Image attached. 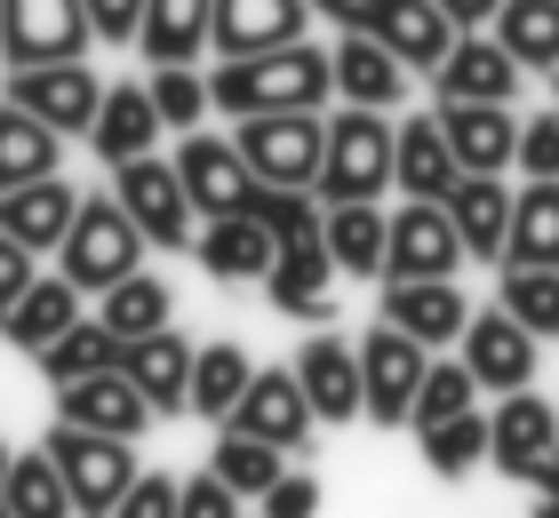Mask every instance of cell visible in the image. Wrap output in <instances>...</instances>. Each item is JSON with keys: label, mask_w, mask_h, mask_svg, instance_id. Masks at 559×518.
I'll return each instance as SVG.
<instances>
[{"label": "cell", "mask_w": 559, "mask_h": 518, "mask_svg": "<svg viewBox=\"0 0 559 518\" xmlns=\"http://www.w3.org/2000/svg\"><path fill=\"white\" fill-rule=\"evenodd\" d=\"M209 96L233 120H248V112H320L336 96V64H328L320 40H288V48H264V57H216Z\"/></svg>", "instance_id": "cell-1"}, {"label": "cell", "mask_w": 559, "mask_h": 518, "mask_svg": "<svg viewBox=\"0 0 559 518\" xmlns=\"http://www.w3.org/2000/svg\"><path fill=\"white\" fill-rule=\"evenodd\" d=\"M144 255H152V240L129 224V207L105 192V200H81V207H72V224H64V240H57V272H64L81 296H105V288H120L129 272H144Z\"/></svg>", "instance_id": "cell-2"}, {"label": "cell", "mask_w": 559, "mask_h": 518, "mask_svg": "<svg viewBox=\"0 0 559 518\" xmlns=\"http://www.w3.org/2000/svg\"><path fill=\"white\" fill-rule=\"evenodd\" d=\"M328 207L336 200H384L392 192V120L368 112V104H344L328 120V144H320V184Z\"/></svg>", "instance_id": "cell-3"}, {"label": "cell", "mask_w": 559, "mask_h": 518, "mask_svg": "<svg viewBox=\"0 0 559 518\" xmlns=\"http://www.w3.org/2000/svg\"><path fill=\"white\" fill-rule=\"evenodd\" d=\"M48 462L64 471L72 486V510L81 518H105L120 495H129V479H136V438H112V431H81V423H57L40 438Z\"/></svg>", "instance_id": "cell-4"}, {"label": "cell", "mask_w": 559, "mask_h": 518, "mask_svg": "<svg viewBox=\"0 0 559 518\" xmlns=\"http://www.w3.org/2000/svg\"><path fill=\"white\" fill-rule=\"evenodd\" d=\"M112 200L129 207V224L144 231L152 248L192 255V200H185V176H176V160H160V152L120 160V168H112Z\"/></svg>", "instance_id": "cell-5"}, {"label": "cell", "mask_w": 559, "mask_h": 518, "mask_svg": "<svg viewBox=\"0 0 559 518\" xmlns=\"http://www.w3.org/2000/svg\"><path fill=\"white\" fill-rule=\"evenodd\" d=\"M88 0H0V72L88 57Z\"/></svg>", "instance_id": "cell-6"}, {"label": "cell", "mask_w": 559, "mask_h": 518, "mask_svg": "<svg viewBox=\"0 0 559 518\" xmlns=\"http://www.w3.org/2000/svg\"><path fill=\"white\" fill-rule=\"evenodd\" d=\"M240 160L257 168V184H320V144H328V120L320 112H248L233 128Z\"/></svg>", "instance_id": "cell-7"}, {"label": "cell", "mask_w": 559, "mask_h": 518, "mask_svg": "<svg viewBox=\"0 0 559 518\" xmlns=\"http://www.w3.org/2000/svg\"><path fill=\"white\" fill-rule=\"evenodd\" d=\"M176 176H185V200L192 216H248L257 207V168L240 160L233 136H216V128H185V144H176Z\"/></svg>", "instance_id": "cell-8"}, {"label": "cell", "mask_w": 559, "mask_h": 518, "mask_svg": "<svg viewBox=\"0 0 559 518\" xmlns=\"http://www.w3.org/2000/svg\"><path fill=\"white\" fill-rule=\"evenodd\" d=\"M431 368V351L416 335H400L392 320H376L360 335V391H368V423L384 431H408V407H416V383Z\"/></svg>", "instance_id": "cell-9"}, {"label": "cell", "mask_w": 559, "mask_h": 518, "mask_svg": "<svg viewBox=\"0 0 559 518\" xmlns=\"http://www.w3.org/2000/svg\"><path fill=\"white\" fill-rule=\"evenodd\" d=\"M9 104H24L33 120H48L57 136H88L96 104H105V72L88 57H64V64H24L9 72Z\"/></svg>", "instance_id": "cell-10"}, {"label": "cell", "mask_w": 559, "mask_h": 518, "mask_svg": "<svg viewBox=\"0 0 559 518\" xmlns=\"http://www.w3.org/2000/svg\"><path fill=\"white\" fill-rule=\"evenodd\" d=\"M224 431H248V438H264V447H280V455H304L312 431H320V414H312V399H304L296 368H257L248 391H240V407L224 414Z\"/></svg>", "instance_id": "cell-11"}, {"label": "cell", "mask_w": 559, "mask_h": 518, "mask_svg": "<svg viewBox=\"0 0 559 518\" xmlns=\"http://www.w3.org/2000/svg\"><path fill=\"white\" fill-rule=\"evenodd\" d=\"M472 255L455 240L448 207L440 200H400L392 231H384V279H455Z\"/></svg>", "instance_id": "cell-12"}, {"label": "cell", "mask_w": 559, "mask_h": 518, "mask_svg": "<svg viewBox=\"0 0 559 518\" xmlns=\"http://www.w3.org/2000/svg\"><path fill=\"white\" fill-rule=\"evenodd\" d=\"M352 33L384 40L408 72H431L455 48V24H448L440 0H360V9H352Z\"/></svg>", "instance_id": "cell-13"}, {"label": "cell", "mask_w": 559, "mask_h": 518, "mask_svg": "<svg viewBox=\"0 0 559 518\" xmlns=\"http://www.w3.org/2000/svg\"><path fill=\"white\" fill-rule=\"evenodd\" d=\"M527 72L512 64V48L496 33H455V48L431 64V96L440 104H512Z\"/></svg>", "instance_id": "cell-14"}, {"label": "cell", "mask_w": 559, "mask_h": 518, "mask_svg": "<svg viewBox=\"0 0 559 518\" xmlns=\"http://www.w3.org/2000/svg\"><path fill=\"white\" fill-rule=\"evenodd\" d=\"M536 351L544 344L503 303H488V311L464 320V368L479 375V391H527V383H536Z\"/></svg>", "instance_id": "cell-15"}, {"label": "cell", "mask_w": 559, "mask_h": 518, "mask_svg": "<svg viewBox=\"0 0 559 518\" xmlns=\"http://www.w3.org/2000/svg\"><path fill=\"white\" fill-rule=\"evenodd\" d=\"M304 399H312L320 423H360L368 414V391H360V344H344V335H304V351L288 359Z\"/></svg>", "instance_id": "cell-16"}, {"label": "cell", "mask_w": 559, "mask_h": 518, "mask_svg": "<svg viewBox=\"0 0 559 518\" xmlns=\"http://www.w3.org/2000/svg\"><path fill=\"white\" fill-rule=\"evenodd\" d=\"M544 455H559V407L536 399V391H503V407L488 414V462L527 486Z\"/></svg>", "instance_id": "cell-17"}, {"label": "cell", "mask_w": 559, "mask_h": 518, "mask_svg": "<svg viewBox=\"0 0 559 518\" xmlns=\"http://www.w3.org/2000/svg\"><path fill=\"white\" fill-rule=\"evenodd\" d=\"M312 0H216V33L209 48L216 57H264V48H288V40H312Z\"/></svg>", "instance_id": "cell-18"}, {"label": "cell", "mask_w": 559, "mask_h": 518, "mask_svg": "<svg viewBox=\"0 0 559 518\" xmlns=\"http://www.w3.org/2000/svg\"><path fill=\"white\" fill-rule=\"evenodd\" d=\"M57 423L112 431V438H144V423H160V414H152V399L129 383V368H105V375L57 383Z\"/></svg>", "instance_id": "cell-19"}, {"label": "cell", "mask_w": 559, "mask_h": 518, "mask_svg": "<svg viewBox=\"0 0 559 518\" xmlns=\"http://www.w3.org/2000/svg\"><path fill=\"white\" fill-rule=\"evenodd\" d=\"M384 320L400 335H416L424 351H448V344H464L472 303L455 279H384Z\"/></svg>", "instance_id": "cell-20"}, {"label": "cell", "mask_w": 559, "mask_h": 518, "mask_svg": "<svg viewBox=\"0 0 559 518\" xmlns=\"http://www.w3.org/2000/svg\"><path fill=\"white\" fill-rule=\"evenodd\" d=\"M440 136L464 176H503L520 152V112L512 104H440Z\"/></svg>", "instance_id": "cell-21"}, {"label": "cell", "mask_w": 559, "mask_h": 518, "mask_svg": "<svg viewBox=\"0 0 559 518\" xmlns=\"http://www.w3.org/2000/svg\"><path fill=\"white\" fill-rule=\"evenodd\" d=\"M336 255H328L320 231H304V240H280L272 272H264V296L272 311H288V320H328V288H336Z\"/></svg>", "instance_id": "cell-22"}, {"label": "cell", "mask_w": 559, "mask_h": 518, "mask_svg": "<svg viewBox=\"0 0 559 518\" xmlns=\"http://www.w3.org/2000/svg\"><path fill=\"white\" fill-rule=\"evenodd\" d=\"M168 136V120H160V104H152L144 81H105V104H96V120H88V144H96V160L120 168V160H136V152H152Z\"/></svg>", "instance_id": "cell-23"}, {"label": "cell", "mask_w": 559, "mask_h": 518, "mask_svg": "<svg viewBox=\"0 0 559 518\" xmlns=\"http://www.w3.org/2000/svg\"><path fill=\"white\" fill-rule=\"evenodd\" d=\"M272 255H280V240H272L257 216H209V224L192 231V264L209 272V279H224V288H248V279H264Z\"/></svg>", "instance_id": "cell-24"}, {"label": "cell", "mask_w": 559, "mask_h": 518, "mask_svg": "<svg viewBox=\"0 0 559 518\" xmlns=\"http://www.w3.org/2000/svg\"><path fill=\"white\" fill-rule=\"evenodd\" d=\"M120 368H129V383L152 399V414H192V344L176 327L160 335H136V344H120Z\"/></svg>", "instance_id": "cell-25"}, {"label": "cell", "mask_w": 559, "mask_h": 518, "mask_svg": "<svg viewBox=\"0 0 559 518\" xmlns=\"http://www.w3.org/2000/svg\"><path fill=\"white\" fill-rule=\"evenodd\" d=\"M440 207L472 264H503V231H512V184L503 176H455Z\"/></svg>", "instance_id": "cell-26"}, {"label": "cell", "mask_w": 559, "mask_h": 518, "mask_svg": "<svg viewBox=\"0 0 559 518\" xmlns=\"http://www.w3.org/2000/svg\"><path fill=\"white\" fill-rule=\"evenodd\" d=\"M328 64H336V96H344V104H368V112H392V104L408 96V64H400L384 40L352 33V24H344V40L328 48Z\"/></svg>", "instance_id": "cell-27"}, {"label": "cell", "mask_w": 559, "mask_h": 518, "mask_svg": "<svg viewBox=\"0 0 559 518\" xmlns=\"http://www.w3.org/2000/svg\"><path fill=\"white\" fill-rule=\"evenodd\" d=\"M455 176H464V168H455V152H448V136H440V112L392 128V192H400V200H448Z\"/></svg>", "instance_id": "cell-28"}, {"label": "cell", "mask_w": 559, "mask_h": 518, "mask_svg": "<svg viewBox=\"0 0 559 518\" xmlns=\"http://www.w3.org/2000/svg\"><path fill=\"white\" fill-rule=\"evenodd\" d=\"M384 200H336V207H320V240L328 255H336V272L344 279H384Z\"/></svg>", "instance_id": "cell-29"}, {"label": "cell", "mask_w": 559, "mask_h": 518, "mask_svg": "<svg viewBox=\"0 0 559 518\" xmlns=\"http://www.w3.org/2000/svg\"><path fill=\"white\" fill-rule=\"evenodd\" d=\"M72 320H81V288H72L64 272H40L33 288H24L9 311H0V344H16L24 359H33L40 344H57Z\"/></svg>", "instance_id": "cell-30"}, {"label": "cell", "mask_w": 559, "mask_h": 518, "mask_svg": "<svg viewBox=\"0 0 559 518\" xmlns=\"http://www.w3.org/2000/svg\"><path fill=\"white\" fill-rule=\"evenodd\" d=\"M72 207H81V192H72V184H64V168H57V176H40V184H16V192H0V231H16L24 248L57 255L64 224H72Z\"/></svg>", "instance_id": "cell-31"}, {"label": "cell", "mask_w": 559, "mask_h": 518, "mask_svg": "<svg viewBox=\"0 0 559 518\" xmlns=\"http://www.w3.org/2000/svg\"><path fill=\"white\" fill-rule=\"evenodd\" d=\"M57 168H64V136L48 120H33L24 104L0 96V192L40 184V176H57Z\"/></svg>", "instance_id": "cell-32"}, {"label": "cell", "mask_w": 559, "mask_h": 518, "mask_svg": "<svg viewBox=\"0 0 559 518\" xmlns=\"http://www.w3.org/2000/svg\"><path fill=\"white\" fill-rule=\"evenodd\" d=\"M209 33H216V0H152L136 48L152 64H192L209 57Z\"/></svg>", "instance_id": "cell-33"}, {"label": "cell", "mask_w": 559, "mask_h": 518, "mask_svg": "<svg viewBox=\"0 0 559 518\" xmlns=\"http://www.w3.org/2000/svg\"><path fill=\"white\" fill-rule=\"evenodd\" d=\"M503 264H551V272H559V176H536V184L512 192Z\"/></svg>", "instance_id": "cell-34"}, {"label": "cell", "mask_w": 559, "mask_h": 518, "mask_svg": "<svg viewBox=\"0 0 559 518\" xmlns=\"http://www.w3.org/2000/svg\"><path fill=\"white\" fill-rule=\"evenodd\" d=\"M33 368L48 375V383H81V375H105V368H120V335L96 320V311H81L57 344H40L33 351Z\"/></svg>", "instance_id": "cell-35"}, {"label": "cell", "mask_w": 559, "mask_h": 518, "mask_svg": "<svg viewBox=\"0 0 559 518\" xmlns=\"http://www.w3.org/2000/svg\"><path fill=\"white\" fill-rule=\"evenodd\" d=\"M248 375H257V359H248L240 344H200V351H192V414L224 431V414L240 407Z\"/></svg>", "instance_id": "cell-36"}, {"label": "cell", "mask_w": 559, "mask_h": 518, "mask_svg": "<svg viewBox=\"0 0 559 518\" xmlns=\"http://www.w3.org/2000/svg\"><path fill=\"white\" fill-rule=\"evenodd\" d=\"M488 33L512 48L520 72H551L559 64V0H503Z\"/></svg>", "instance_id": "cell-37"}, {"label": "cell", "mask_w": 559, "mask_h": 518, "mask_svg": "<svg viewBox=\"0 0 559 518\" xmlns=\"http://www.w3.org/2000/svg\"><path fill=\"white\" fill-rule=\"evenodd\" d=\"M168 311H176V296H168V279H160V272H129L120 288L96 296V320H105L120 344H136V335H160V327H168Z\"/></svg>", "instance_id": "cell-38"}, {"label": "cell", "mask_w": 559, "mask_h": 518, "mask_svg": "<svg viewBox=\"0 0 559 518\" xmlns=\"http://www.w3.org/2000/svg\"><path fill=\"white\" fill-rule=\"evenodd\" d=\"M416 447H424V471L431 479H472L479 462H488V414L464 407V414H448V423L416 431Z\"/></svg>", "instance_id": "cell-39"}, {"label": "cell", "mask_w": 559, "mask_h": 518, "mask_svg": "<svg viewBox=\"0 0 559 518\" xmlns=\"http://www.w3.org/2000/svg\"><path fill=\"white\" fill-rule=\"evenodd\" d=\"M0 503H9L16 518H81V510H72L64 471L48 462V447H33V455L9 462V479H0Z\"/></svg>", "instance_id": "cell-40"}, {"label": "cell", "mask_w": 559, "mask_h": 518, "mask_svg": "<svg viewBox=\"0 0 559 518\" xmlns=\"http://www.w3.org/2000/svg\"><path fill=\"white\" fill-rule=\"evenodd\" d=\"M496 303L512 311L536 344H551V335H559V272H551V264H503Z\"/></svg>", "instance_id": "cell-41"}, {"label": "cell", "mask_w": 559, "mask_h": 518, "mask_svg": "<svg viewBox=\"0 0 559 518\" xmlns=\"http://www.w3.org/2000/svg\"><path fill=\"white\" fill-rule=\"evenodd\" d=\"M209 471H216L224 486H233L240 503H257L264 486H272L280 471H288V455L264 447V438H248V431H224V438H216V455H209Z\"/></svg>", "instance_id": "cell-42"}, {"label": "cell", "mask_w": 559, "mask_h": 518, "mask_svg": "<svg viewBox=\"0 0 559 518\" xmlns=\"http://www.w3.org/2000/svg\"><path fill=\"white\" fill-rule=\"evenodd\" d=\"M464 407H479V375L464 368V359H431L424 383H416L408 431H431V423H448V414H464Z\"/></svg>", "instance_id": "cell-43"}, {"label": "cell", "mask_w": 559, "mask_h": 518, "mask_svg": "<svg viewBox=\"0 0 559 518\" xmlns=\"http://www.w3.org/2000/svg\"><path fill=\"white\" fill-rule=\"evenodd\" d=\"M152 104H160V120L185 136V128H200L216 112V96H209V72H192V64H152Z\"/></svg>", "instance_id": "cell-44"}, {"label": "cell", "mask_w": 559, "mask_h": 518, "mask_svg": "<svg viewBox=\"0 0 559 518\" xmlns=\"http://www.w3.org/2000/svg\"><path fill=\"white\" fill-rule=\"evenodd\" d=\"M272 240H304V231H320V192L304 184H257V207H248Z\"/></svg>", "instance_id": "cell-45"}, {"label": "cell", "mask_w": 559, "mask_h": 518, "mask_svg": "<svg viewBox=\"0 0 559 518\" xmlns=\"http://www.w3.org/2000/svg\"><path fill=\"white\" fill-rule=\"evenodd\" d=\"M176 503H185V479H168V471H136V479H129V495H120L105 518H176Z\"/></svg>", "instance_id": "cell-46"}, {"label": "cell", "mask_w": 559, "mask_h": 518, "mask_svg": "<svg viewBox=\"0 0 559 518\" xmlns=\"http://www.w3.org/2000/svg\"><path fill=\"white\" fill-rule=\"evenodd\" d=\"M512 168L536 184V176H559V112H536V120H520V152H512Z\"/></svg>", "instance_id": "cell-47"}, {"label": "cell", "mask_w": 559, "mask_h": 518, "mask_svg": "<svg viewBox=\"0 0 559 518\" xmlns=\"http://www.w3.org/2000/svg\"><path fill=\"white\" fill-rule=\"evenodd\" d=\"M264 518H320V479L312 471H280L264 495H257Z\"/></svg>", "instance_id": "cell-48"}, {"label": "cell", "mask_w": 559, "mask_h": 518, "mask_svg": "<svg viewBox=\"0 0 559 518\" xmlns=\"http://www.w3.org/2000/svg\"><path fill=\"white\" fill-rule=\"evenodd\" d=\"M144 9H152V0H88V33L105 40V48H136Z\"/></svg>", "instance_id": "cell-49"}, {"label": "cell", "mask_w": 559, "mask_h": 518, "mask_svg": "<svg viewBox=\"0 0 559 518\" xmlns=\"http://www.w3.org/2000/svg\"><path fill=\"white\" fill-rule=\"evenodd\" d=\"M176 518H240V495L224 486L216 471H192L185 479V503H176Z\"/></svg>", "instance_id": "cell-50"}, {"label": "cell", "mask_w": 559, "mask_h": 518, "mask_svg": "<svg viewBox=\"0 0 559 518\" xmlns=\"http://www.w3.org/2000/svg\"><path fill=\"white\" fill-rule=\"evenodd\" d=\"M33 279H40V248H24L16 231H0V311L33 288Z\"/></svg>", "instance_id": "cell-51"}, {"label": "cell", "mask_w": 559, "mask_h": 518, "mask_svg": "<svg viewBox=\"0 0 559 518\" xmlns=\"http://www.w3.org/2000/svg\"><path fill=\"white\" fill-rule=\"evenodd\" d=\"M440 9H448V24H455V33H488L503 0H440Z\"/></svg>", "instance_id": "cell-52"}, {"label": "cell", "mask_w": 559, "mask_h": 518, "mask_svg": "<svg viewBox=\"0 0 559 518\" xmlns=\"http://www.w3.org/2000/svg\"><path fill=\"white\" fill-rule=\"evenodd\" d=\"M527 486H536V495H559V455H544V462H536V479H527Z\"/></svg>", "instance_id": "cell-53"}, {"label": "cell", "mask_w": 559, "mask_h": 518, "mask_svg": "<svg viewBox=\"0 0 559 518\" xmlns=\"http://www.w3.org/2000/svg\"><path fill=\"white\" fill-rule=\"evenodd\" d=\"M320 16H336V24H352V9H360V0H312Z\"/></svg>", "instance_id": "cell-54"}, {"label": "cell", "mask_w": 559, "mask_h": 518, "mask_svg": "<svg viewBox=\"0 0 559 518\" xmlns=\"http://www.w3.org/2000/svg\"><path fill=\"white\" fill-rule=\"evenodd\" d=\"M527 518H559V495H536V503H527Z\"/></svg>", "instance_id": "cell-55"}, {"label": "cell", "mask_w": 559, "mask_h": 518, "mask_svg": "<svg viewBox=\"0 0 559 518\" xmlns=\"http://www.w3.org/2000/svg\"><path fill=\"white\" fill-rule=\"evenodd\" d=\"M9 462H16V455H9V447H0V479H9Z\"/></svg>", "instance_id": "cell-56"}, {"label": "cell", "mask_w": 559, "mask_h": 518, "mask_svg": "<svg viewBox=\"0 0 559 518\" xmlns=\"http://www.w3.org/2000/svg\"><path fill=\"white\" fill-rule=\"evenodd\" d=\"M0 518H16V510H9V503H0Z\"/></svg>", "instance_id": "cell-57"}, {"label": "cell", "mask_w": 559, "mask_h": 518, "mask_svg": "<svg viewBox=\"0 0 559 518\" xmlns=\"http://www.w3.org/2000/svg\"><path fill=\"white\" fill-rule=\"evenodd\" d=\"M551 88H559V64H551Z\"/></svg>", "instance_id": "cell-58"}, {"label": "cell", "mask_w": 559, "mask_h": 518, "mask_svg": "<svg viewBox=\"0 0 559 518\" xmlns=\"http://www.w3.org/2000/svg\"><path fill=\"white\" fill-rule=\"evenodd\" d=\"M240 518H248V510H240ZM257 518H264V510H257Z\"/></svg>", "instance_id": "cell-59"}]
</instances>
